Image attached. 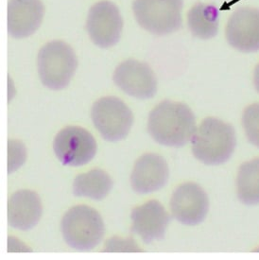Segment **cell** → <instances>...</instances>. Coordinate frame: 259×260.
Segmentation results:
<instances>
[{"label":"cell","instance_id":"obj_1","mask_svg":"<svg viewBox=\"0 0 259 260\" xmlns=\"http://www.w3.org/2000/svg\"><path fill=\"white\" fill-rule=\"evenodd\" d=\"M196 130L195 116L184 103L164 101L149 116L150 137L164 146L183 147L190 141Z\"/></svg>","mask_w":259,"mask_h":260},{"label":"cell","instance_id":"obj_2","mask_svg":"<svg viewBox=\"0 0 259 260\" xmlns=\"http://www.w3.org/2000/svg\"><path fill=\"white\" fill-rule=\"evenodd\" d=\"M194 156L205 165L223 164L232 156L237 146L232 125L207 117L197 128L191 139Z\"/></svg>","mask_w":259,"mask_h":260},{"label":"cell","instance_id":"obj_3","mask_svg":"<svg viewBox=\"0 0 259 260\" xmlns=\"http://www.w3.org/2000/svg\"><path fill=\"white\" fill-rule=\"evenodd\" d=\"M61 233L69 246L79 251H91L100 244L105 233L103 218L95 209L76 206L64 214Z\"/></svg>","mask_w":259,"mask_h":260},{"label":"cell","instance_id":"obj_4","mask_svg":"<svg viewBox=\"0 0 259 260\" xmlns=\"http://www.w3.org/2000/svg\"><path fill=\"white\" fill-rule=\"evenodd\" d=\"M37 64L42 83L49 89L61 90L69 85L75 74L78 60L67 43L52 41L40 49Z\"/></svg>","mask_w":259,"mask_h":260},{"label":"cell","instance_id":"obj_5","mask_svg":"<svg viewBox=\"0 0 259 260\" xmlns=\"http://www.w3.org/2000/svg\"><path fill=\"white\" fill-rule=\"evenodd\" d=\"M184 0H135L133 11L137 23L155 35H171L182 26Z\"/></svg>","mask_w":259,"mask_h":260},{"label":"cell","instance_id":"obj_6","mask_svg":"<svg viewBox=\"0 0 259 260\" xmlns=\"http://www.w3.org/2000/svg\"><path fill=\"white\" fill-rule=\"evenodd\" d=\"M91 117L96 130L110 142L119 141L127 137L134 123L132 111L116 96L98 100L93 104Z\"/></svg>","mask_w":259,"mask_h":260},{"label":"cell","instance_id":"obj_7","mask_svg":"<svg viewBox=\"0 0 259 260\" xmlns=\"http://www.w3.org/2000/svg\"><path fill=\"white\" fill-rule=\"evenodd\" d=\"M96 142L94 137L82 127L69 126L55 137L53 150L61 164L81 167L95 157Z\"/></svg>","mask_w":259,"mask_h":260},{"label":"cell","instance_id":"obj_8","mask_svg":"<svg viewBox=\"0 0 259 260\" xmlns=\"http://www.w3.org/2000/svg\"><path fill=\"white\" fill-rule=\"evenodd\" d=\"M122 27V17L113 2L104 0L90 8L86 29L95 46L103 48L115 46L120 39Z\"/></svg>","mask_w":259,"mask_h":260},{"label":"cell","instance_id":"obj_9","mask_svg":"<svg viewBox=\"0 0 259 260\" xmlns=\"http://www.w3.org/2000/svg\"><path fill=\"white\" fill-rule=\"evenodd\" d=\"M209 201L205 190L194 183H184L174 190L171 200L172 216L184 225L203 222L208 212Z\"/></svg>","mask_w":259,"mask_h":260},{"label":"cell","instance_id":"obj_10","mask_svg":"<svg viewBox=\"0 0 259 260\" xmlns=\"http://www.w3.org/2000/svg\"><path fill=\"white\" fill-rule=\"evenodd\" d=\"M113 80L126 94L137 99L148 100L156 94V77L146 62L133 59L121 62L115 70Z\"/></svg>","mask_w":259,"mask_h":260},{"label":"cell","instance_id":"obj_11","mask_svg":"<svg viewBox=\"0 0 259 260\" xmlns=\"http://www.w3.org/2000/svg\"><path fill=\"white\" fill-rule=\"evenodd\" d=\"M225 34L228 43L239 51H258V9L239 8L228 21Z\"/></svg>","mask_w":259,"mask_h":260},{"label":"cell","instance_id":"obj_12","mask_svg":"<svg viewBox=\"0 0 259 260\" xmlns=\"http://www.w3.org/2000/svg\"><path fill=\"white\" fill-rule=\"evenodd\" d=\"M131 233L138 235L145 243L164 239L171 217L158 201L150 200L132 211Z\"/></svg>","mask_w":259,"mask_h":260},{"label":"cell","instance_id":"obj_13","mask_svg":"<svg viewBox=\"0 0 259 260\" xmlns=\"http://www.w3.org/2000/svg\"><path fill=\"white\" fill-rule=\"evenodd\" d=\"M169 177L170 170L164 157L156 153H146L136 162L131 185L138 194H148L161 189Z\"/></svg>","mask_w":259,"mask_h":260},{"label":"cell","instance_id":"obj_14","mask_svg":"<svg viewBox=\"0 0 259 260\" xmlns=\"http://www.w3.org/2000/svg\"><path fill=\"white\" fill-rule=\"evenodd\" d=\"M45 7L41 0H10L8 30L14 38H26L41 26Z\"/></svg>","mask_w":259,"mask_h":260},{"label":"cell","instance_id":"obj_15","mask_svg":"<svg viewBox=\"0 0 259 260\" xmlns=\"http://www.w3.org/2000/svg\"><path fill=\"white\" fill-rule=\"evenodd\" d=\"M40 197L31 190H19L12 195L8 204L9 225L27 231L37 225L41 219Z\"/></svg>","mask_w":259,"mask_h":260},{"label":"cell","instance_id":"obj_16","mask_svg":"<svg viewBox=\"0 0 259 260\" xmlns=\"http://www.w3.org/2000/svg\"><path fill=\"white\" fill-rule=\"evenodd\" d=\"M113 185V180L107 172L95 169L76 177L73 183V194L76 197H87L101 201L108 195Z\"/></svg>","mask_w":259,"mask_h":260},{"label":"cell","instance_id":"obj_17","mask_svg":"<svg viewBox=\"0 0 259 260\" xmlns=\"http://www.w3.org/2000/svg\"><path fill=\"white\" fill-rule=\"evenodd\" d=\"M218 10L213 4L197 3L187 14V25L191 34L201 39L215 37L218 30Z\"/></svg>","mask_w":259,"mask_h":260},{"label":"cell","instance_id":"obj_18","mask_svg":"<svg viewBox=\"0 0 259 260\" xmlns=\"http://www.w3.org/2000/svg\"><path fill=\"white\" fill-rule=\"evenodd\" d=\"M238 197L247 206L259 204V158L245 162L239 168L237 178Z\"/></svg>","mask_w":259,"mask_h":260},{"label":"cell","instance_id":"obj_19","mask_svg":"<svg viewBox=\"0 0 259 260\" xmlns=\"http://www.w3.org/2000/svg\"><path fill=\"white\" fill-rule=\"evenodd\" d=\"M242 124L249 141L259 148V103L246 108L242 116Z\"/></svg>","mask_w":259,"mask_h":260},{"label":"cell","instance_id":"obj_20","mask_svg":"<svg viewBox=\"0 0 259 260\" xmlns=\"http://www.w3.org/2000/svg\"><path fill=\"white\" fill-rule=\"evenodd\" d=\"M253 82H254V86L259 92V63L256 66V68L254 69V74H253Z\"/></svg>","mask_w":259,"mask_h":260}]
</instances>
